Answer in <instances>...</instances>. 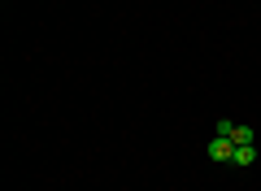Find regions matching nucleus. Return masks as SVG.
<instances>
[{
    "instance_id": "f257e3e1",
    "label": "nucleus",
    "mask_w": 261,
    "mask_h": 191,
    "mask_svg": "<svg viewBox=\"0 0 261 191\" xmlns=\"http://www.w3.org/2000/svg\"><path fill=\"white\" fill-rule=\"evenodd\" d=\"M209 156H214V161H235V144L226 135H214L209 139Z\"/></svg>"
},
{
    "instance_id": "f03ea898",
    "label": "nucleus",
    "mask_w": 261,
    "mask_h": 191,
    "mask_svg": "<svg viewBox=\"0 0 261 191\" xmlns=\"http://www.w3.org/2000/svg\"><path fill=\"white\" fill-rule=\"evenodd\" d=\"M252 161H257V148L252 144H235V161L231 165H252Z\"/></svg>"
},
{
    "instance_id": "7ed1b4c3",
    "label": "nucleus",
    "mask_w": 261,
    "mask_h": 191,
    "mask_svg": "<svg viewBox=\"0 0 261 191\" xmlns=\"http://www.w3.org/2000/svg\"><path fill=\"white\" fill-rule=\"evenodd\" d=\"M231 144H252V126H240V122H235V130H231Z\"/></svg>"
}]
</instances>
